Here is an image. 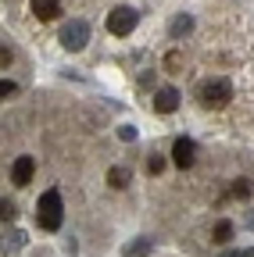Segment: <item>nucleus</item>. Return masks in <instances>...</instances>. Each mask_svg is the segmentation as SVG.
<instances>
[{"instance_id": "obj_1", "label": "nucleus", "mask_w": 254, "mask_h": 257, "mask_svg": "<svg viewBox=\"0 0 254 257\" xmlns=\"http://www.w3.org/2000/svg\"><path fill=\"white\" fill-rule=\"evenodd\" d=\"M36 221H40V229L54 232L61 229V221H65V204H61V193L57 189H47L40 204H36Z\"/></svg>"}, {"instance_id": "obj_2", "label": "nucleus", "mask_w": 254, "mask_h": 257, "mask_svg": "<svg viewBox=\"0 0 254 257\" xmlns=\"http://www.w3.org/2000/svg\"><path fill=\"white\" fill-rule=\"evenodd\" d=\"M229 96H233V86L226 79H211V82L201 86V104L204 107H226Z\"/></svg>"}, {"instance_id": "obj_3", "label": "nucleus", "mask_w": 254, "mask_h": 257, "mask_svg": "<svg viewBox=\"0 0 254 257\" xmlns=\"http://www.w3.org/2000/svg\"><path fill=\"white\" fill-rule=\"evenodd\" d=\"M136 22H140V15L133 8H115L108 15V32L111 36H129V32L136 29Z\"/></svg>"}, {"instance_id": "obj_4", "label": "nucleus", "mask_w": 254, "mask_h": 257, "mask_svg": "<svg viewBox=\"0 0 254 257\" xmlns=\"http://www.w3.org/2000/svg\"><path fill=\"white\" fill-rule=\"evenodd\" d=\"M86 40H90V25L82 18H75V22H68L65 29H61V43H65V50H82Z\"/></svg>"}, {"instance_id": "obj_5", "label": "nucleus", "mask_w": 254, "mask_h": 257, "mask_svg": "<svg viewBox=\"0 0 254 257\" xmlns=\"http://www.w3.org/2000/svg\"><path fill=\"white\" fill-rule=\"evenodd\" d=\"M179 107V89H172V86H161L154 93V111L157 114H172Z\"/></svg>"}, {"instance_id": "obj_6", "label": "nucleus", "mask_w": 254, "mask_h": 257, "mask_svg": "<svg viewBox=\"0 0 254 257\" xmlns=\"http://www.w3.org/2000/svg\"><path fill=\"white\" fill-rule=\"evenodd\" d=\"M33 172H36V161L33 157H18L11 165V182L15 186H29V182H33Z\"/></svg>"}, {"instance_id": "obj_7", "label": "nucleus", "mask_w": 254, "mask_h": 257, "mask_svg": "<svg viewBox=\"0 0 254 257\" xmlns=\"http://www.w3.org/2000/svg\"><path fill=\"white\" fill-rule=\"evenodd\" d=\"M172 161L179 168H190L197 161V147H194V140H176V147H172Z\"/></svg>"}, {"instance_id": "obj_8", "label": "nucleus", "mask_w": 254, "mask_h": 257, "mask_svg": "<svg viewBox=\"0 0 254 257\" xmlns=\"http://www.w3.org/2000/svg\"><path fill=\"white\" fill-rule=\"evenodd\" d=\"M33 15L40 22H50V18L61 15V4H57V0H33Z\"/></svg>"}, {"instance_id": "obj_9", "label": "nucleus", "mask_w": 254, "mask_h": 257, "mask_svg": "<svg viewBox=\"0 0 254 257\" xmlns=\"http://www.w3.org/2000/svg\"><path fill=\"white\" fill-rule=\"evenodd\" d=\"M211 239H215V243H229V239H233V221H226V218H222V221H215Z\"/></svg>"}, {"instance_id": "obj_10", "label": "nucleus", "mask_w": 254, "mask_h": 257, "mask_svg": "<svg viewBox=\"0 0 254 257\" xmlns=\"http://www.w3.org/2000/svg\"><path fill=\"white\" fill-rule=\"evenodd\" d=\"M108 182H111L115 189H122V186H129V168H122V165H115V168L108 172Z\"/></svg>"}, {"instance_id": "obj_11", "label": "nucleus", "mask_w": 254, "mask_h": 257, "mask_svg": "<svg viewBox=\"0 0 254 257\" xmlns=\"http://www.w3.org/2000/svg\"><path fill=\"white\" fill-rule=\"evenodd\" d=\"M190 29H194V18H190V15H179V18L172 22V40H179L183 32H190Z\"/></svg>"}, {"instance_id": "obj_12", "label": "nucleus", "mask_w": 254, "mask_h": 257, "mask_svg": "<svg viewBox=\"0 0 254 257\" xmlns=\"http://www.w3.org/2000/svg\"><path fill=\"white\" fill-rule=\"evenodd\" d=\"M15 93H18V86H15V82H8V79H0V100H11Z\"/></svg>"}, {"instance_id": "obj_13", "label": "nucleus", "mask_w": 254, "mask_h": 257, "mask_svg": "<svg viewBox=\"0 0 254 257\" xmlns=\"http://www.w3.org/2000/svg\"><path fill=\"white\" fill-rule=\"evenodd\" d=\"M150 246H154L150 239H140V243H133V246H129V253H133V257H143V253H150Z\"/></svg>"}, {"instance_id": "obj_14", "label": "nucleus", "mask_w": 254, "mask_h": 257, "mask_svg": "<svg viewBox=\"0 0 254 257\" xmlns=\"http://www.w3.org/2000/svg\"><path fill=\"white\" fill-rule=\"evenodd\" d=\"M15 214H18V211H15V204H11V200H0V221H11Z\"/></svg>"}, {"instance_id": "obj_15", "label": "nucleus", "mask_w": 254, "mask_h": 257, "mask_svg": "<svg viewBox=\"0 0 254 257\" xmlns=\"http://www.w3.org/2000/svg\"><path fill=\"white\" fill-rule=\"evenodd\" d=\"M161 168H165V157H157V154H154V157L147 161V172H150V175H161Z\"/></svg>"}, {"instance_id": "obj_16", "label": "nucleus", "mask_w": 254, "mask_h": 257, "mask_svg": "<svg viewBox=\"0 0 254 257\" xmlns=\"http://www.w3.org/2000/svg\"><path fill=\"white\" fill-rule=\"evenodd\" d=\"M4 239H8V243H4V250H18L25 236H22V232H15V236H4Z\"/></svg>"}, {"instance_id": "obj_17", "label": "nucleus", "mask_w": 254, "mask_h": 257, "mask_svg": "<svg viewBox=\"0 0 254 257\" xmlns=\"http://www.w3.org/2000/svg\"><path fill=\"white\" fill-rule=\"evenodd\" d=\"M118 136H122V140H136V128H133V125H122Z\"/></svg>"}, {"instance_id": "obj_18", "label": "nucleus", "mask_w": 254, "mask_h": 257, "mask_svg": "<svg viewBox=\"0 0 254 257\" xmlns=\"http://www.w3.org/2000/svg\"><path fill=\"white\" fill-rule=\"evenodd\" d=\"M218 257H254V250H226V253H218Z\"/></svg>"}, {"instance_id": "obj_19", "label": "nucleus", "mask_w": 254, "mask_h": 257, "mask_svg": "<svg viewBox=\"0 0 254 257\" xmlns=\"http://www.w3.org/2000/svg\"><path fill=\"white\" fill-rule=\"evenodd\" d=\"M8 64H11V50L0 47V68H8Z\"/></svg>"}, {"instance_id": "obj_20", "label": "nucleus", "mask_w": 254, "mask_h": 257, "mask_svg": "<svg viewBox=\"0 0 254 257\" xmlns=\"http://www.w3.org/2000/svg\"><path fill=\"white\" fill-rule=\"evenodd\" d=\"M233 193H236V197H247V193H250V189H247V182H243V179H240V182H236V186H233Z\"/></svg>"}, {"instance_id": "obj_21", "label": "nucleus", "mask_w": 254, "mask_h": 257, "mask_svg": "<svg viewBox=\"0 0 254 257\" xmlns=\"http://www.w3.org/2000/svg\"><path fill=\"white\" fill-rule=\"evenodd\" d=\"M247 225H250V229H254V218H250V221H247Z\"/></svg>"}]
</instances>
